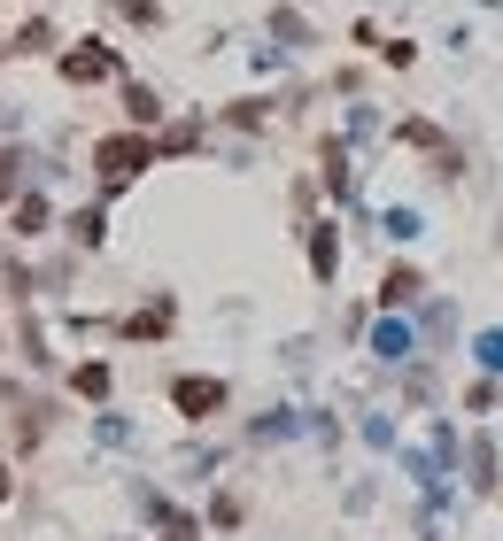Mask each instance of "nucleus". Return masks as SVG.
Here are the masks:
<instances>
[{"mask_svg": "<svg viewBox=\"0 0 503 541\" xmlns=\"http://www.w3.org/2000/svg\"><path fill=\"white\" fill-rule=\"evenodd\" d=\"M70 240H86V248H101V209H78V217H70Z\"/></svg>", "mask_w": 503, "mask_h": 541, "instance_id": "obj_8", "label": "nucleus"}, {"mask_svg": "<svg viewBox=\"0 0 503 541\" xmlns=\"http://www.w3.org/2000/svg\"><path fill=\"white\" fill-rule=\"evenodd\" d=\"M47 225V201L39 194H16V209H8V232H39Z\"/></svg>", "mask_w": 503, "mask_h": 541, "instance_id": "obj_4", "label": "nucleus"}, {"mask_svg": "<svg viewBox=\"0 0 503 541\" xmlns=\"http://www.w3.org/2000/svg\"><path fill=\"white\" fill-rule=\"evenodd\" d=\"M124 109H132V124H155V116H163V101H155L148 86H124Z\"/></svg>", "mask_w": 503, "mask_h": 541, "instance_id": "obj_6", "label": "nucleus"}, {"mask_svg": "<svg viewBox=\"0 0 503 541\" xmlns=\"http://www.w3.org/2000/svg\"><path fill=\"white\" fill-rule=\"evenodd\" d=\"M93 163H101V178H109V186H124L132 171H148V163H155V147L140 140V132H109V140L93 147Z\"/></svg>", "mask_w": 503, "mask_h": 541, "instance_id": "obj_1", "label": "nucleus"}, {"mask_svg": "<svg viewBox=\"0 0 503 541\" xmlns=\"http://www.w3.org/2000/svg\"><path fill=\"white\" fill-rule=\"evenodd\" d=\"M380 302H387V310L418 302V271H387V279H380Z\"/></svg>", "mask_w": 503, "mask_h": 541, "instance_id": "obj_5", "label": "nucleus"}, {"mask_svg": "<svg viewBox=\"0 0 503 541\" xmlns=\"http://www.w3.org/2000/svg\"><path fill=\"white\" fill-rule=\"evenodd\" d=\"M171 541H194V518H171Z\"/></svg>", "mask_w": 503, "mask_h": 541, "instance_id": "obj_12", "label": "nucleus"}, {"mask_svg": "<svg viewBox=\"0 0 503 541\" xmlns=\"http://www.w3.org/2000/svg\"><path fill=\"white\" fill-rule=\"evenodd\" d=\"M62 78H70V86H101V78H117V55H109L101 39H86V47L62 55Z\"/></svg>", "mask_w": 503, "mask_h": 541, "instance_id": "obj_2", "label": "nucleus"}, {"mask_svg": "<svg viewBox=\"0 0 503 541\" xmlns=\"http://www.w3.org/2000/svg\"><path fill=\"white\" fill-rule=\"evenodd\" d=\"M16 171H24V155H16V147H8V155H0V201L16 194Z\"/></svg>", "mask_w": 503, "mask_h": 541, "instance_id": "obj_10", "label": "nucleus"}, {"mask_svg": "<svg viewBox=\"0 0 503 541\" xmlns=\"http://www.w3.org/2000/svg\"><path fill=\"white\" fill-rule=\"evenodd\" d=\"M333 263H341V248H333V232H318V240H310V271L333 279Z\"/></svg>", "mask_w": 503, "mask_h": 541, "instance_id": "obj_7", "label": "nucleus"}, {"mask_svg": "<svg viewBox=\"0 0 503 541\" xmlns=\"http://www.w3.org/2000/svg\"><path fill=\"white\" fill-rule=\"evenodd\" d=\"M480 364H488V371H503V333H488V341H480Z\"/></svg>", "mask_w": 503, "mask_h": 541, "instance_id": "obj_11", "label": "nucleus"}, {"mask_svg": "<svg viewBox=\"0 0 503 541\" xmlns=\"http://www.w3.org/2000/svg\"><path fill=\"white\" fill-rule=\"evenodd\" d=\"M171 402L186 410V418H217V410H225V379H178Z\"/></svg>", "mask_w": 503, "mask_h": 541, "instance_id": "obj_3", "label": "nucleus"}, {"mask_svg": "<svg viewBox=\"0 0 503 541\" xmlns=\"http://www.w3.org/2000/svg\"><path fill=\"white\" fill-rule=\"evenodd\" d=\"M78 395H109V364H78Z\"/></svg>", "mask_w": 503, "mask_h": 541, "instance_id": "obj_9", "label": "nucleus"}]
</instances>
